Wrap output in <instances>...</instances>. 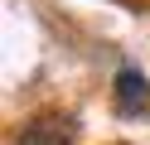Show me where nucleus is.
<instances>
[{
    "label": "nucleus",
    "instance_id": "obj_2",
    "mask_svg": "<svg viewBox=\"0 0 150 145\" xmlns=\"http://www.w3.org/2000/svg\"><path fill=\"white\" fill-rule=\"evenodd\" d=\"M145 102H150V82H145V73L121 68V73H116V106H121V111H140Z\"/></svg>",
    "mask_w": 150,
    "mask_h": 145
},
{
    "label": "nucleus",
    "instance_id": "obj_1",
    "mask_svg": "<svg viewBox=\"0 0 150 145\" xmlns=\"http://www.w3.org/2000/svg\"><path fill=\"white\" fill-rule=\"evenodd\" d=\"M68 140H73V121H63V116H39L20 135V145H68Z\"/></svg>",
    "mask_w": 150,
    "mask_h": 145
}]
</instances>
